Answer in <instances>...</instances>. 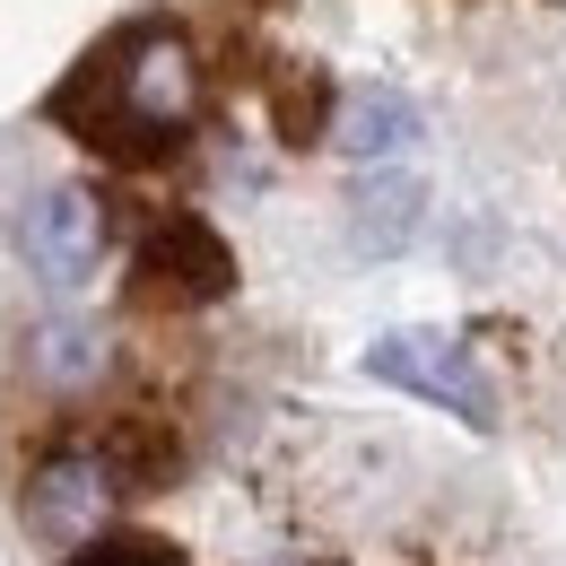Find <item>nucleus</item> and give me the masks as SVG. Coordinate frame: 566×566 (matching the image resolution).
<instances>
[{"instance_id": "nucleus-1", "label": "nucleus", "mask_w": 566, "mask_h": 566, "mask_svg": "<svg viewBox=\"0 0 566 566\" xmlns=\"http://www.w3.org/2000/svg\"><path fill=\"white\" fill-rule=\"evenodd\" d=\"M192 105H201V78H192L184 35L166 18H132L53 87L44 114L114 166H166L192 132Z\"/></svg>"}, {"instance_id": "nucleus-2", "label": "nucleus", "mask_w": 566, "mask_h": 566, "mask_svg": "<svg viewBox=\"0 0 566 566\" xmlns=\"http://www.w3.org/2000/svg\"><path fill=\"white\" fill-rule=\"evenodd\" d=\"M366 375L375 384H392V392H410V401H436V410H453L462 427H496V392L489 375H480V357L462 349L453 332H384V340H366Z\"/></svg>"}, {"instance_id": "nucleus-3", "label": "nucleus", "mask_w": 566, "mask_h": 566, "mask_svg": "<svg viewBox=\"0 0 566 566\" xmlns=\"http://www.w3.org/2000/svg\"><path fill=\"white\" fill-rule=\"evenodd\" d=\"M132 296H140V305H175V314L235 296V253H227V235H218L210 218H157L148 244H140V262H132Z\"/></svg>"}, {"instance_id": "nucleus-4", "label": "nucleus", "mask_w": 566, "mask_h": 566, "mask_svg": "<svg viewBox=\"0 0 566 566\" xmlns=\"http://www.w3.org/2000/svg\"><path fill=\"white\" fill-rule=\"evenodd\" d=\"M18 253H27V271L53 287V296L87 287V280H96V262H105V201H96L87 184L35 192L27 218H18Z\"/></svg>"}, {"instance_id": "nucleus-5", "label": "nucleus", "mask_w": 566, "mask_h": 566, "mask_svg": "<svg viewBox=\"0 0 566 566\" xmlns=\"http://www.w3.org/2000/svg\"><path fill=\"white\" fill-rule=\"evenodd\" d=\"M114 496V471L96 453H53L35 480H27V523L44 541H96V514Z\"/></svg>"}, {"instance_id": "nucleus-6", "label": "nucleus", "mask_w": 566, "mask_h": 566, "mask_svg": "<svg viewBox=\"0 0 566 566\" xmlns=\"http://www.w3.org/2000/svg\"><path fill=\"white\" fill-rule=\"evenodd\" d=\"M332 140L349 148L357 166H392V157L419 148V105L392 96V87H357L349 105H340V123H332Z\"/></svg>"}, {"instance_id": "nucleus-7", "label": "nucleus", "mask_w": 566, "mask_h": 566, "mask_svg": "<svg viewBox=\"0 0 566 566\" xmlns=\"http://www.w3.org/2000/svg\"><path fill=\"white\" fill-rule=\"evenodd\" d=\"M410 218H419V184L410 175H366L357 184V235H366V253H392L401 235H410Z\"/></svg>"}, {"instance_id": "nucleus-8", "label": "nucleus", "mask_w": 566, "mask_h": 566, "mask_svg": "<svg viewBox=\"0 0 566 566\" xmlns=\"http://www.w3.org/2000/svg\"><path fill=\"white\" fill-rule=\"evenodd\" d=\"M71 566H184L175 549H148V541H96V549H78Z\"/></svg>"}, {"instance_id": "nucleus-9", "label": "nucleus", "mask_w": 566, "mask_h": 566, "mask_svg": "<svg viewBox=\"0 0 566 566\" xmlns=\"http://www.w3.org/2000/svg\"><path fill=\"white\" fill-rule=\"evenodd\" d=\"M44 357H53V375H87V366H96V340H87V332H53Z\"/></svg>"}]
</instances>
